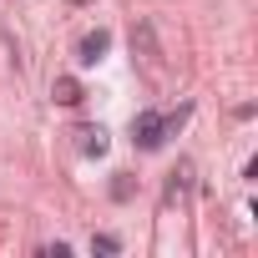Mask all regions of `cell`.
Masks as SVG:
<instances>
[{"label": "cell", "mask_w": 258, "mask_h": 258, "mask_svg": "<svg viewBox=\"0 0 258 258\" xmlns=\"http://www.w3.org/2000/svg\"><path fill=\"white\" fill-rule=\"evenodd\" d=\"M132 142H137L142 152H157V147L167 142V126H162V111H152V106H147V111H137V116H132Z\"/></svg>", "instance_id": "1"}, {"label": "cell", "mask_w": 258, "mask_h": 258, "mask_svg": "<svg viewBox=\"0 0 258 258\" xmlns=\"http://www.w3.org/2000/svg\"><path fill=\"white\" fill-rule=\"evenodd\" d=\"M132 56H137L142 66L162 71V46H157V31H152V21H137V26H132Z\"/></svg>", "instance_id": "2"}, {"label": "cell", "mask_w": 258, "mask_h": 258, "mask_svg": "<svg viewBox=\"0 0 258 258\" xmlns=\"http://www.w3.org/2000/svg\"><path fill=\"white\" fill-rule=\"evenodd\" d=\"M106 51H111V31H86V36L76 41V61H81V66H96Z\"/></svg>", "instance_id": "3"}, {"label": "cell", "mask_w": 258, "mask_h": 258, "mask_svg": "<svg viewBox=\"0 0 258 258\" xmlns=\"http://www.w3.org/2000/svg\"><path fill=\"white\" fill-rule=\"evenodd\" d=\"M51 96H56L61 106H81V101H86V91H81L76 76H56V81H51Z\"/></svg>", "instance_id": "4"}, {"label": "cell", "mask_w": 258, "mask_h": 258, "mask_svg": "<svg viewBox=\"0 0 258 258\" xmlns=\"http://www.w3.org/2000/svg\"><path fill=\"white\" fill-rule=\"evenodd\" d=\"M187 187H192V162H177V167L167 172V203L187 198Z\"/></svg>", "instance_id": "5"}, {"label": "cell", "mask_w": 258, "mask_h": 258, "mask_svg": "<svg viewBox=\"0 0 258 258\" xmlns=\"http://www.w3.org/2000/svg\"><path fill=\"white\" fill-rule=\"evenodd\" d=\"M76 147L86 157H101L106 152V132H101V126H76Z\"/></svg>", "instance_id": "6"}, {"label": "cell", "mask_w": 258, "mask_h": 258, "mask_svg": "<svg viewBox=\"0 0 258 258\" xmlns=\"http://www.w3.org/2000/svg\"><path fill=\"white\" fill-rule=\"evenodd\" d=\"M111 198H116V203H126V198H132V172H116V182H111Z\"/></svg>", "instance_id": "7"}, {"label": "cell", "mask_w": 258, "mask_h": 258, "mask_svg": "<svg viewBox=\"0 0 258 258\" xmlns=\"http://www.w3.org/2000/svg\"><path fill=\"white\" fill-rule=\"evenodd\" d=\"M91 253H121V243H116L111 233H96V238H91Z\"/></svg>", "instance_id": "8"}, {"label": "cell", "mask_w": 258, "mask_h": 258, "mask_svg": "<svg viewBox=\"0 0 258 258\" xmlns=\"http://www.w3.org/2000/svg\"><path fill=\"white\" fill-rule=\"evenodd\" d=\"M66 6H91V0H66Z\"/></svg>", "instance_id": "9"}]
</instances>
